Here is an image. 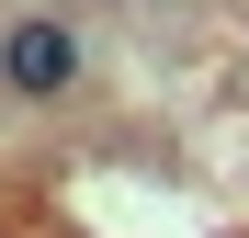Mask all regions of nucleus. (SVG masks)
<instances>
[{"label":"nucleus","instance_id":"obj_1","mask_svg":"<svg viewBox=\"0 0 249 238\" xmlns=\"http://www.w3.org/2000/svg\"><path fill=\"white\" fill-rule=\"evenodd\" d=\"M79 68H91V46H79L68 12H12L0 23V91L12 102H68Z\"/></svg>","mask_w":249,"mask_h":238}]
</instances>
